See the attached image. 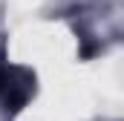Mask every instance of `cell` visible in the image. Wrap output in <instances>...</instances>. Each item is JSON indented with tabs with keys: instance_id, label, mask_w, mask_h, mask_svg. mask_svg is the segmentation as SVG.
Wrapping results in <instances>:
<instances>
[{
	"instance_id": "6da1fadb",
	"label": "cell",
	"mask_w": 124,
	"mask_h": 121,
	"mask_svg": "<svg viewBox=\"0 0 124 121\" xmlns=\"http://www.w3.org/2000/svg\"><path fill=\"white\" fill-rule=\"evenodd\" d=\"M38 95V75L32 66L0 60V113L15 118Z\"/></svg>"
}]
</instances>
